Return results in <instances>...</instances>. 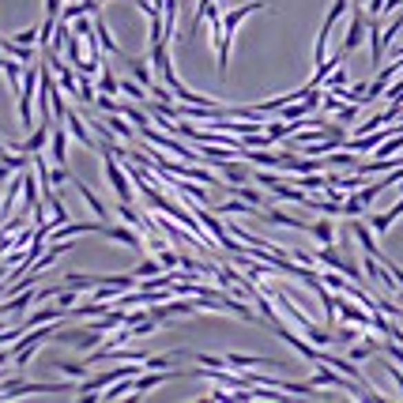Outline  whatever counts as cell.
Here are the masks:
<instances>
[{
	"label": "cell",
	"instance_id": "obj_27",
	"mask_svg": "<svg viewBox=\"0 0 403 403\" xmlns=\"http://www.w3.org/2000/svg\"><path fill=\"white\" fill-rule=\"evenodd\" d=\"M400 4H403V0H384V12H396Z\"/></svg>",
	"mask_w": 403,
	"mask_h": 403
},
{
	"label": "cell",
	"instance_id": "obj_30",
	"mask_svg": "<svg viewBox=\"0 0 403 403\" xmlns=\"http://www.w3.org/2000/svg\"><path fill=\"white\" fill-rule=\"evenodd\" d=\"M0 185H4V181H0Z\"/></svg>",
	"mask_w": 403,
	"mask_h": 403
},
{
	"label": "cell",
	"instance_id": "obj_2",
	"mask_svg": "<svg viewBox=\"0 0 403 403\" xmlns=\"http://www.w3.org/2000/svg\"><path fill=\"white\" fill-rule=\"evenodd\" d=\"M42 87V68H38V61L34 64H27L23 68V83H19V121H23V128H34V91Z\"/></svg>",
	"mask_w": 403,
	"mask_h": 403
},
{
	"label": "cell",
	"instance_id": "obj_11",
	"mask_svg": "<svg viewBox=\"0 0 403 403\" xmlns=\"http://www.w3.org/2000/svg\"><path fill=\"white\" fill-rule=\"evenodd\" d=\"M227 366L249 369V366H279V362L276 358H260V354H238V351H230L227 354Z\"/></svg>",
	"mask_w": 403,
	"mask_h": 403
},
{
	"label": "cell",
	"instance_id": "obj_25",
	"mask_svg": "<svg viewBox=\"0 0 403 403\" xmlns=\"http://www.w3.org/2000/svg\"><path fill=\"white\" fill-rule=\"evenodd\" d=\"M68 181V166H53L50 170V185H64Z\"/></svg>",
	"mask_w": 403,
	"mask_h": 403
},
{
	"label": "cell",
	"instance_id": "obj_14",
	"mask_svg": "<svg viewBox=\"0 0 403 403\" xmlns=\"http://www.w3.org/2000/svg\"><path fill=\"white\" fill-rule=\"evenodd\" d=\"M309 234L320 241V245H335V227L328 219H317V223H309Z\"/></svg>",
	"mask_w": 403,
	"mask_h": 403
},
{
	"label": "cell",
	"instance_id": "obj_22",
	"mask_svg": "<svg viewBox=\"0 0 403 403\" xmlns=\"http://www.w3.org/2000/svg\"><path fill=\"white\" fill-rule=\"evenodd\" d=\"M320 87H328V91H343V87H347V68H343V64H340V68H335L332 76H328L324 83H320Z\"/></svg>",
	"mask_w": 403,
	"mask_h": 403
},
{
	"label": "cell",
	"instance_id": "obj_16",
	"mask_svg": "<svg viewBox=\"0 0 403 403\" xmlns=\"http://www.w3.org/2000/svg\"><path fill=\"white\" fill-rule=\"evenodd\" d=\"M94 30H99V42H102V50H106V53H114V57H125V50H121V45L114 42V34H110V30H106V23H102V19H94Z\"/></svg>",
	"mask_w": 403,
	"mask_h": 403
},
{
	"label": "cell",
	"instance_id": "obj_13",
	"mask_svg": "<svg viewBox=\"0 0 403 403\" xmlns=\"http://www.w3.org/2000/svg\"><path fill=\"white\" fill-rule=\"evenodd\" d=\"M72 185H76V189H79V196H83V200H87V207H91V211H94V215H99V219H110V207H106V204H102V200H99V196H94V192H91V189H87V185H83V181H79V177H72Z\"/></svg>",
	"mask_w": 403,
	"mask_h": 403
},
{
	"label": "cell",
	"instance_id": "obj_21",
	"mask_svg": "<svg viewBox=\"0 0 403 403\" xmlns=\"http://www.w3.org/2000/svg\"><path fill=\"white\" fill-rule=\"evenodd\" d=\"M324 166H335V170H354L358 158H354V155H324Z\"/></svg>",
	"mask_w": 403,
	"mask_h": 403
},
{
	"label": "cell",
	"instance_id": "obj_10",
	"mask_svg": "<svg viewBox=\"0 0 403 403\" xmlns=\"http://www.w3.org/2000/svg\"><path fill=\"white\" fill-rule=\"evenodd\" d=\"M400 215H403V200H400V204H392L389 211L373 215V219H369V227H373V234H389V230H392V223H396Z\"/></svg>",
	"mask_w": 403,
	"mask_h": 403
},
{
	"label": "cell",
	"instance_id": "obj_4",
	"mask_svg": "<svg viewBox=\"0 0 403 403\" xmlns=\"http://www.w3.org/2000/svg\"><path fill=\"white\" fill-rule=\"evenodd\" d=\"M366 38H369V12L358 4V0H354V12H351V23H347V34H343V45H340V50L351 57V53L358 50Z\"/></svg>",
	"mask_w": 403,
	"mask_h": 403
},
{
	"label": "cell",
	"instance_id": "obj_15",
	"mask_svg": "<svg viewBox=\"0 0 403 403\" xmlns=\"http://www.w3.org/2000/svg\"><path fill=\"white\" fill-rule=\"evenodd\" d=\"M227 189L234 192V196L249 200V204H253V207H268V200H264V196H260V192H256V189H249V181H245V185H227Z\"/></svg>",
	"mask_w": 403,
	"mask_h": 403
},
{
	"label": "cell",
	"instance_id": "obj_1",
	"mask_svg": "<svg viewBox=\"0 0 403 403\" xmlns=\"http://www.w3.org/2000/svg\"><path fill=\"white\" fill-rule=\"evenodd\" d=\"M264 0H253V4H241V8H234V12L223 15V38H219V45H215V53H219V76H227V64H230V42H234V34H238V27L249 19L253 12H264Z\"/></svg>",
	"mask_w": 403,
	"mask_h": 403
},
{
	"label": "cell",
	"instance_id": "obj_28",
	"mask_svg": "<svg viewBox=\"0 0 403 403\" xmlns=\"http://www.w3.org/2000/svg\"><path fill=\"white\" fill-rule=\"evenodd\" d=\"M0 200H4V189H0Z\"/></svg>",
	"mask_w": 403,
	"mask_h": 403
},
{
	"label": "cell",
	"instance_id": "obj_5",
	"mask_svg": "<svg viewBox=\"0 0 403 403\" xmlns=\"http://www.w3.org/2000/svg\"><path fill=\"white\" fill-rule=\"evenodd\" d=\"M207 163L215 166V170H219V177L227 185H245V181H253V170H249V166H241L238 158H207Z\"/></svg>",
	"mask_w": 403,
	"mask_h": 403
},
{
	"label": "cell",
	"instance_id": "obj_6",
	"mask_svg": "<svg viewBox=\"0 0 403 403\" xmlns=\"http://www.w3.org/2000/svg\"><path fill=\"white\" fill-rule=\"evenodd\" d=\"M61 125H68V132L76 136V140L83 143L87 151H91V155H102V140H99V136H91V132H87V125H83V121H79L76 114H72V110H68V117H64Z\"/></svg>",
	"mask_w": 403,
	"mask_h": 403
},
{
	"label": "cell",
	"instance_id": "obj_17",
	"mask_svg": "<svg viewBox=\"0 0 403 403\" xmlns=\"http://www.w3.org/2000/svg\"><path fill=\"white\" fill-rule=\"evenodd\" d=\"M294 185H302L305 192H324L328 177H320V170H317V174H298V181H294Z\"/></svg>",
	"mask_w": 403,
	"mask_h": 403
},
{
	"label": "cell",
	"instance_id": "obj_23",
	"mask_svg": "<svg viewBox=\"0 0 403 403\" xmlns=\"http://www.w3.org/2000/svg\"><path fill=\"white\" fill-rule=\"evenodd\" d=\"M158 264H163L166 271H174V268H181V256H177L174 249H166V245H163V249H158Z\"/></svg>",
	"mask_w": 403,
	"mask_h": 403
},
{
	"label": "cell",
	"instance_id": "obj_26",
	"mask_svg": "<svg viewBox=\"0 0 403 403\" xmlns=\"http://www.w3.org/2000/svg\"><path fill=\"white\" fill-rule=\"evenodd\" d=\"M381 366H384V369H389V373H392V381L400 384V396H403V366H392V362H381Z\"/></svg>",
	"mask_w": 403,
	"mask_h": 403
},
{
	"label": "cell",
	"instance_id": "obj_24",
	"mask_svg": "<svg viewBox=\"0 0 403 403\" xmlns=\"http://www.w3.org/2000/svg\"><path fill=\"white\" fill-rule=\"evenodd\" d=\"M53 369H61L64 377H72V381H83L87 377V366H68V362H53Z\"/></svg>",
	"mask_w": 403,
	"mask_h": 403
},
{
	"label": "cell",
	"instance_id": "obj_19",
	"mask_svg": "<svg viewBox=\"0 0 403 403\" xmlns=\"http://www.w3.org/2000/svg\"><path fill=\"white\" fill-rule=\"evenodd\" d=\"M158 271H166L163 264H158V256H155V260H151V256H143V260L136 264V276H140V279H151V276H158Z\"/></svg>",
	"mask_w": 403,
	"mask_h": 403
},
{
	"label": "cell",
	"instance_id": "obj_29",
	"mask_svg": "<svg viewBox=\"0 0 403 403\" xmlns=\"http://www.w3.org/2000/svg\"><path fill=\"white\" fill-rule=\"evenodd\" d=\"M358 4H366V0H358Z\"/></svg>",
	"mask_w": 403,
	"mask_h": 403
},
{
	"label": "cell",
	"instance_id": "obj_3",
	"mask_svg": "<svg viewBox=\"0 0 403 403\" xmlns=\"http://www.w3.org/2000/svg\"><path fill=\"white\" fill-rule=\"evenodd\" d=\"M347 8H351V0H335V4L328 8L324 23H320V34H317V45H313V61H317V64H324V61H328V38H332L335 23H340L343 15H347Z\"/></svg>",
	"mask_w": 403,
	"mask_h": 403
},
{
	"label": "cell",
	"instance_id": "obj_20",
	"mask_svg": "<svg viewBox=\"0 0 403 403\" xmlns=\"http://www.w3.org/2000/svg\"><path fill=\"white\" fill-rule=\"evenodd\" d=\"M99 83H102V94H121V79H117V76H114V72H110V68H102Z\"/></svg>",
	"mask_w": 403,
	"mask_h": 403
},
{
	"label": "cell",
	"instance_id": "obj_8",
	"mask_svg": "<svg viewBox=\"0 0 403 403\" xmlns=\"http://www.w3.org/2000/svg\"><path fill=\"white\" fill-rule=\"evenodd\" d=\"M260 219H264V223H276V227H290V230H305V234H309V223H305V219H294V215L279 211V207H264Z\"/></svg>",
	"mask_w": 403,
	"mask_h": 403
},
{
	"label": "cell",
	"instance_id": "obj_7",
	"mask_svg": "<svg viewBox=\"0 0 403 403\" xmlns=\"http://www.w3.org/2000/svg\"><path fill=\"white\" fill-rule=\"evenodd\" d=\"M102 238H110V241H121V245H128L132 253H143V230H136V227H110L106 223V234Z\"/></svg>",
	"mask_w": 403,
	"mask_h": 403
},
{
	"label": "cell",
	"instance_id": "obj_18",
	"mask_svg": "<svg viewBox=\"0 0 403 403\" xmlns=\"http://www.w3.org/2000/svg\"><path fill=\"white\" fill-rule=\"evenodd\" d=\"M369 211V204L358 196V192H351V196L343 200V215H351V219H358V215H366Z\"/></svg>",
	"mask_w": 403,
	"mask_h": 403
},
{
	"label": "cell",
	"instance_id": "obj_9",
	"mask_svg": "<svg viewBox=\"0 0 403 403\" xmlns=\"http://www.w3.org/2000/svg\"><path fill=\"white\" fill-rule=\"evenodd\" d=\"M50 155L57 166H68V132H64L61 125L53 128V136H50Z\"/></svg>",
	"mask_w": 403,
	"mask_h": 403
},
{
	"label": "cell",
	"instance_id": "obj_12",
	"mask_svg": "<svg viewBox=\"0 0 403 403\" xmlns=\"http://www.w3.org/2000/svg\"><path fill=\"white\" fill-rule=\"evenodd\" d=\"M128 72H132V79H140V83H143V87H147V91H151V87H155V83H158V79H155V76H151V61H140V57H128Z\"/></svg>",
	"mask_w": 403,
	"mask_h": 403
}]
</instances>
